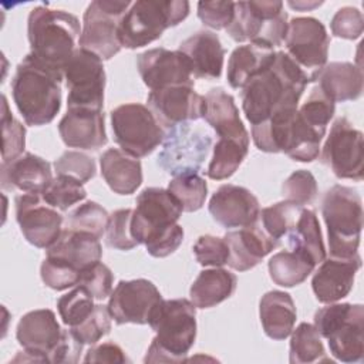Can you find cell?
<instances>
[{
  "instance_id": "5",
  "label": "cell",
  "mask_w": 364,
  "mask_h": 364,
  "mask_svg": "<svg viewBox=\"0 0 364 364\" xmlns=\"http://www.w3.org/2000/svg\"><path fill=\"white\" fill-rule=\"evenodd\" d=\"M148 324L156 336L154 337L144 361H183L196 338L195 304L188 299H162Z\"/></svg>"
},
{
  "instance_id": "45",
  "label": "cell",
  "mask_w": 364,
  "mask_h": 364,
  "mask_svg": "<svg viewBox=\"0 0 364 364\" xmlns=\"http://www.w3.org/2000/svg\"><path fill=\"white\" fill-rule=\"evenodd\" d=\"M1 164H7L18 158L26 146V128L9 111L6 95H1Z\"/></svg>"
},
{
  "instance_id": "26",
  "label": "cell",
  "mask_w": 364,
  "mask_h": 364,
  "mask_svg": "<svg viewBox=\"0 0 364 364\" xmlns=\"http://www.w3.org/2000/svg\"><path fill=\"white\" fill-rule=\"evenodd\" d=\"M178 50L186 57L195 78L216 80L220 77L225 48L215 33L200 30L183 40Z\"/></svg>"
},
{
  "instance_id": "41",
  "label": "cell",
  "mask_w": 364,
  "mask_h": 364,
  "mask_svg": "<svg viewBox=\"0 0 364 364\" xmlns=\"http://www.w3.org/2000/svg\"><path fill=\"white\" fill-rule=\"evenodd\" d=\"M336 102L331 101L318 85H316L307 100L297 108L301 119L318 135L324 136L327 125L334 115Z\"/></svg>"
},
{
  "instance_id": "39",
  "label": "cell",
  "mask_w": 364,
  "mask_h": 364,
  "mask_svg": "<svg viewBox=\"0 0 364 364\" xmlns=\"http://www.w3.org/2000/svg\"><path fill=\"white\" fill-rule=\"evenodd\" d=\"M301 209V205L289 200H282L270 205L260 210V226L270 237L282 245V240L294 226Z\"/></svg>"
},
{
  "instance_id": "2",
  "label": "cell",
  "mask_w": 364,
  "mask_h": 364,
  "mask_svg": "<svg viewBox=\"0 0 364 364\" xmlns=\"http://www.w3.org/2000/svg\"><path fill=\"white\" fill-rule=\"evenodd\" d=\"M182 208L168 189L145 188L136 196L132 210L131 233L138 245H145L154 257H166L183 240V229L178 225Z\"/></svg>"
},
{
  "instance_id": "57",
  "label": "cell",
  "mask_w": 364,
  "mask_h": 364,
  "mask_svg": "<svg viewBox=\"0 0 364 364\" xmlns=\"http://www.w3.org/2000/svg\"><path fill=\"white\" fill-rule=\"evenodd\" d=\"M290 7H293V9H296V10H300V11H306V10H311V9H314V7H318V6H321L323 4V1H313V3H306V1H289L287 3Z\"/></svg>"
},
{
  "instance_id": "7",
  "label": "cell",
  "mask_w": 364,
  "mask_h": 364,
  "mask_svg": "<svg viewBox=\"0 0 364 364\" xmlns=\"http://www.w3.org/2000/svg\"><path fill=\"white\" fill-rule=\"evenodd\" d=\"M321 213L327 226L330 257L355 256L363 229V203L357 191L344 185L331 186L323 196Z\"/></svg>"
},
{
  "instance_id": "27",
  "label": "cell",
  "mask_w": 364,
  "mask_h": 364,
  "mask_svg": "<svg viewBox=\"0 0 364 364\" xmlns=\"http://www.w3.org/2000/svg\"><path fill=\"white\" fill-rule=\"evenodd\" d=\"M53 181L51 165L41 156L26 152L1 164V188L23 193H41Z\"/></svg>"
},
{
  "instance_id": "21",
  "label": "cell",
  "mask_w": 364,
  "mask_h": 364,
  "mask_svg": "<svg viewBox=\"0 0 364 364\" xmlns=\"http://www.w3.org/2000/svg\"><path fill=\"white\" fill-rule=\"evenodd\" d=\"M64 330L50 309L26 313L16 330L18 344L30 355V361L50 363V357L63 338Z\"/></svg>"
},
{
  "instance_id": "24",
  "label": "cell",
  "mask_w": 364,
  "mask_h": 364,
  "mask_svg": "<svg viewBox=\"0 0 364 364\" xmlns=\"http://www.w3.org/2000/svg\"><path fill=\"white\" fill-rule=\"evenodd\" d=\"M361 267L357 253L350 259H324L311 279V287L320 303L330 304L344 299L353 289L355 273Z\"/></svg>"
},
{
  "instance_id": "50",
  "label": "cell",
  "mask_w": 364,
  "mask_h": 364,
  "mask_svg": "<svg viewBox=\"0 0 364 364\" xmlns=\"http://www.w3.org/2000/svg\"><path fill=\"white\" fill-rule=\"evenodd\" d=\"M57 175H68L78 179L81 183L88 182L95 176V162L91 156L80 151H65L54 162Z\"/></svg>"
},
{
  "instance_id": "20",
  "label": "cell",
  "mask_w": 364,
  "mask_h": 364,
  "mask_svg": "<svg viewBox=\"0 0 364 364\" xmlns=\"http://www.w3.org/2000/svg\"><path fill=\"white\" fill-rule=\"evenodd\" d=\"M138 73L144 84L151 90H161L172 85L193 87V75L186 57L179 51L166 48H151L136 58Z\"/></svg>"
},
{
  "instance_id": "36",
  "label": "cell",
  "mask_w": 364,
  "mask_h": 364,
  "mask_svg": "<svg viewBox=\"0 0 364 364\" xmlns=\"http://www.w3.org/2000/svg\"><path fill=\"white\" fill-rule=\"evenodd\" d=\"M267 267L270 279L277 286L294 287L313 273L316 264L300 252L283 250L270 257Z\"/></svg>"
},
{
  "instance_id": "34",
  "label": "cell",
  "mask_w": 364,
  "mask_h": 364,
  "mask_svg": "<svg viewBox=\"0 0 364 364\" xmlns=\"http://www.w3.org/2000/svg\"><path fill=\"white\" fill-rule=\"evenodd\" d=\"M274 54L273 48L250 43L236 47L228 61L226 78L229 85L235 90H242L253 75L272 63Z\"/></svg>"
},
{
  "instance_id": "1",
  "label": "cell",
  "mask_w": 364,
  "mask_h": 364,
  "mask_svg": "<svg viewBox=\"0 0 364 364\" xmlns=\"http://www.w3.org/2000/svg\"><path fill=\"white\" fill-rule=\"evenodd\" d=\"M307 80L284 51H276L272 63L242 88V108L252 125L286 109L297 108Z\"/></svg>"
},
{
  "instance_id": "14",
  "label": "cell",
  "mask_w": 364,
  "mask_h": 364,
  "mask_svg": "<svg viewBox=\"0 0 364 364\" xmlns=\"http://www.w3.org/2000/svg\"><path fill=\"white\" fill-rule=\"evenodd\" d=\"M212 146V136L189 122L178 124L165 134L158 165L169 175L198 173Z\"/></svg>"
},
{
  "instance_id": "43",
  "label": "cell",
  "mask_w": 364,
  "mask_h": 364,
  "mask_svg": "<svg viewBox=\"0 0 364 364\" xmlns=\"http://www.w3.org/2000/svg\"><path fill=\"white\" fill-rule=\"evenodd\" d=\"M108 219L109 215L101 205L88 200L68 213V216L65 218V229L87 232L97 237H101L107 230Z\"/></svg>"
},
{
  "instance_id": "12",
  "label": "cell",
  "mask_w": 364,
  "mask_h": 364,
  "mask_svg": "<svg viewBox=\"0 0 364 364\" xmlns=\"http://www.w3.org/2000/svg\"><path fill=\"white\" fill-rule=\"evenodd\" d=\"M132 3L124 0H94L88 4L78 46L101 60H109L121 50L118 27Z\"/></svg>"
},
{
  "instance_id": "13",
  "label": "cell",
  "mask_w": 364,
  "mask_h": 364,
  "mask_svg": "<svg viewBox=\"0 0 364 364\" xmlns=\"http://www.w3.org/2000/svg\"><path fill=\"white\" fill-rule=\"evenodd\" d=\"M286 54L301 70L307 82L317 81L327 64L330 37L324 24L314 17H294L287 26Z\"/></svg>"
},
{
  "instance_id": "40",
  "label": "cell",
  "mask_w": 364,
  "mask_h": 364,
  "mask_svg": "<svg viewBox=\"0 0 364 364\" xmlns=\"http://www.w3.org/2000/svg\"><path fill=\"white\" fill-rule=\"evenodd\" d=\"M168 191L178 200L182 212L199 210L208 196V185L198 173L175 176L169 182Z\"/></svg>"
},
{
  "instance_id": "42",
  "label": "cell",
  "mask_w": 364,
  "mask_h": 364,
  "mask_svg": "<svg viewBox=\"0 0 364 364\" xmlns=\"http://www.w3.org/2000/svg\"><path fill=\"white\" fill-rule=\"evenodd\" d=\"M43 199L57 210H67L87 196L84 183L68 175H57L41 192Z\"/></svg>"
},
{
  "instance_id": "51",
  "label": "cell",
  "mask_w": 364,
  "mask_h": 364,
  "mask_svg": "<svg viewBox=\"0 0 364 364\" xmlns=\"http://www.w3.org/2000/svg\"><path fill=\"white\" fill-rule=\"evenodd\" d=\"M193 255L199 264L220 267L228 264L229 247L223 237L202 235L193 245Z\"/></svg>"
},
{
  "instance_id": "48",
  "label": "cell",
  "mask_w": 364,
  "mask_h": 364,
  "mask_svg": "<svg viewBox=\"0 0 364 364\" xmlns=\"http://www.w3.org/2000/svg\"><path fill=\"white\" fill-rule=\"evenodd\" d=\"M134 209H118L109 215L107 230H105V242L109 247L118 250H131L138 242L134 239L131 233V218Z\"/></svg>"
},
{
  "instance_id": "8",
  "label": "cell",
  "mask_w": 364,
  "mask_h": 364,
  "mask_svg": "<svg viewBox=\"0 0 364 364\" xmlns=\"http://www.w3.org/2000/svg\"><path fill=\"white\" fill-rule=\"evenodd\" d=\"M185 0H139L129 6L119 21L121 46L135 50L158 40L162 33L178 26L189 14Z\"/></svg>"
},
{
  "instance_id": "4",
  "label": "cell",
  "mask_w": 364,
  "mask_h": 364,
  "mask_svg": "<svg viewBox=\"0 0 364 364\" xmlns=\"http://www.w3.org/2000/svg\"><path fill=\"white\" fill-rule=\"evenodd\" d=\"M30 54L43 65L63 74L81 36L78 18L60 9L34 7L27 18Z\"/></svg>"
},
{
  "instance_id": "28",
  "label": "cell",
  "mask_w": 364,
  "mask_h": 364,
  "mask_svg": "<svg viewBox=\"0 0 364 364\" xmlns=\"http://www.w3.org/2000/svg\"><path fill=\"white\" fill-rule=\"evenodd\" d=\"M202 118L213 128L219 138L235 139L249 145V132L240 119L235 98L223 88H212L205 95V109Z\"/></svg>"
},
{
  "instance_id": "38",
  "label": "cell",
  "mask_w": 364,
  "mask_h": 364,
  "mask_svg": "<svg viewBox=\"0 0 364 364\" xmlns=\"http://www.w3.org/2000/svg\"><path fill=\"white\" fill-rule=\"evenodd\" d=\"M247 151V144H242L235 139L219 138L213 146V155L206 169L208 178L213 181L230 178L246 158Z\"/></svg>"
},
{
  "instance_id": "18",
  "label": "cell",
  "mask_w": 364,
  "mask_h": 364,
  "mask_svg": "<svg viewBox=\"0 0 364 364\" xmlns=\"http://www.w3.org/2000/svg\"><path fill=\"white\" fill-rule=\"evenodd\" d=\"M161 301L162 296L152 282L121 280L109 294L108 311L117 324H148Z\"/></svg>"
},
{
  "instance_id": "52",
  "label": "cell",
  "mask_w": 364,
  "mask_h": 364,
  "mask_svg": "<svg viewBox=\"0 0 364 364\" xmlns=\"http://www.w3.org/2000/svg\"><path fill=\"white\" fill-rule=\"evenodd\" d=\"M112 282L114 276L109 267L97 262L81 272L78 286H82L95 300H104L112 291Z\"/></svg>"
},
{
  "instance_id": "49",
  "label": "cell",
  "mask_w": 364,
  "mask_h": 364,
  "mask_svg": "<svg viewBox=\"0 0 364 364\" xmlns=\"http://www.w3.org/2000/svg\"><path fill=\"white\" fill-rule=\"evenodd\" d=\"M40 276L47 287L60 291L77 286L80 282L81 272L73 269L71 266L60 260L46 256L40 266Z\"/></svg>"
},
{
  "instance_id": "23",
  "label": "cell",
  "mask_w": 364,
  "mask_h": 364,
  "mask_svg": "<svg viewBox=\"0 0 364 364\" xmlns=\"http://www.w3.org/2000/svg\"><path fill=\"white\" fill-rule=\"evenodd\" d=\"M63 142L70 148L97 151L107 144L104 112L88 108H67L58 124Z\"/></svg>"
},
{
  "instance_id": "56",
  "label": "cell",
  "mask_w": 364,
  "mask_h": 364,
  "mask_svg": "<svg viewBox=\"0 0 364 364\" xmlns=\"http://www.w3.org/2000/svg\"><path fill=\"white\" fill-rule=\"evenodd\" d=\"M129 358L125 355V351L115 343H102L91 347L85 357L84 363H127Z\"/></svg>"
},
{
  "instance_id": "44",
  "label": "cell",
  "mask_w": 364,
  "mask_h": 364,
  "mask_svg": "<svg viewBox=\"0 0 364 364\" xmlns=\"http://www.w3.org/2000/svg\"><path fill=\"white\" fill-rule=\"evenodd\" d=\"M94 300L95 299L78 284L71 291L63 294L57 300V310L63 323L70 327L78 326L94 310Z\"/></svg>"
},
{
  "instance_id": "33",
  "label": "cell",
  "mask_w": 364,
  "mask_h": 364,
  "mask_svg": "<svg viewBox=\"0 0 364 364\" xmlns=\"http://www.w3.org/2000/svg\"><path fill=\"white\" fill-rule=\"evenodd\" d=\"M236 276L226 269L202 270L191 286V301L198 309L213 307L229 299L236 290Z\"/></svg>"
},
{
  "instance_id": "6",
  "label": "cell",
  "mask_w": 364,
  "mask_h": 364,
  "mask_svg": "<svg viewBox=\"0 0 364 364\" xmlns=\"http://www.w3.org/2000/svg\"><path fill=\"white\" fill-rule=\"evenodd\" d=\"M252 138L262 152H283L293 161L311 162L318 158L323 139L299 115L297 108L272 115L269 119L252 125Z\"/></svg>"
},
{
  "instance_id": "37",
  "label": "cell",
  "mask_w": 364,
  "mask_h": 364,
  "mask_svg": "<svg viewBox=\"0 0 364 364\" xmlns=\"http://www.w3.org/2000/svg\"><path fill=\"white\" fill-rule=\"evenodd\" d=\"M290 336L289 361L291 364L330 361V358L326 355L321 337L313 324L300 323L296 328L291 330Z\"/></svg>"
},
{
  "instance_id": "9",
  "label": "cell",
  "mask_w": 364,
  "mask_h": 364,
  "mask_svg": "<svg viewBox=\"0 0 364 364\" xmlns=\"http://www.w3.org/2000/svg\"><path fill=\"white\" fill-rule=\"evenodd\" d=\"M314 327L328 341L330 353L343 363L364 358V306L330 303L314 314Z\"/></svg>"
},
{
  "instance_id": "31",
  "label": "cell",
  "mask_w": 364,
  "mask_h": 364,
  "mask_svg": "<svg viewBox=\"0 0 364 364\" xmlns=\"http://www.w3.org/2000/svg\"><path fill=\"white\" fill-rule=\"evenodd\" d=\"M318 87L334 102L353 101L363 94V70L347 61H334L323 67Z\"/></svg>"
},
{
  "instance_id": "54",
  "label": "cell",
  "mask_w": 364,
  "mask_h": 364,
  "mask_svg": "<svg viewBox=\"0 0 364 364\" xmlns=\"http://www.w3.org/2000/svg\"><path fill=\"white\" fill-rule=\"evenodd\" d=\"M235 14V1H199L198 17L213 30L228 28Z\"/></svg>"
},
{
  "instance_id": "22",
  "label": "cell",
  "mask_w": 364,
  "mask_h": 364,
  "mask_svg": "<svg viewBox=\"0 0 364 364\" xmlns=\"http://www.w3.org/2000/svg\"><path fill=\"white\" fill-rule=\"evenodd\" d=\"M208 208L213 220L226 229L255 225L260 215L257 198L247 188L232 183L219 186Z\"/></svg>"
},
{
  "instance_id": "47",
  "label": "cell",
  "mask_w": 364,
  "mask_h": 364,
  "mask_svg": "<svg viewBox=\"0 0 364 364\" xmlns=\"http://www.w3.org/2000/svg\"><path fill=\"white\" fill-rule=\"evenodd\" d=\"M111 314L108 306L95 304L91 314L75 327H70L82 344H97L111 331Z\"/></svg>"
},
{
  "instance_id": "53",
  "label": "cell",
  "mask_w": 364,
  "mask_h": 364,
  "mask_svg": "<svg viewBox=\"0 0 364 364\" xmlns=\"http://www.w3.org/2000/svg\"><path fill=\"white\" fill-rule=\"evenodd\" d=\"M331 33L338 38L355 40L363 34L364 18L358 9L346 6L336 11L330 23Z\"/></svg>"
},
{
  "instance_id": "55",
  "label": "cell",
  "mask_w": 364,
  "mask_h": 364,
  "mask_svg": "<svg viewBox=\"0 0 364 364\" xmlns=\"http://www.w3.org/2000/svg\"><path fill=\"white\" fill-rule=\"evenodd\" d=\"M82 343L78 340V337L73 333V330H64L63 338L60 344L55 347L50 357V363L57 364H73L80 360L81 351H82Z\"/></svg>"
},
{
  "instance_id": "10",
  "label": "cell",
  "mask_w": 364,
  "mask_h": 364,
  "mask_svg": "<svg viewBox=\"0 0 364 364\" xmlns=\"http://www.w3.org/2000/svg\"><path fill=\"white\" fill-rule=\"evenodd\" d=\"M287 13L282 1H237L235 14L228 26V34L237 43L274 48L280 46L287 33Z\"/></svg>"
},
{
  "instance_id": "25",
  "label": "cell",
  "mask_w": 364,
  "mask_h": 364,
  "mask_svg": "<svg viewBox=\"0 0 364 364\" xmlns=\"http://www.w3.org/2000/svg\"><path fill=\"white\" fill-rule=\"evenodd\" d=\"M223 239L229 247L228 264L237 272L253 269L264 256L280 246L257 223L239 228L237 230H229Z\"/></svg>"
},
{
  "instance_id": "19",
  "label": "cell",
  "mask_w": 364,
  "mask_h": 364,
  "mask_svg": "<svg viewBox=\"0 0 364 364\" xmlns=\"http://www.w3.org/2000/svg\"><path fill=\"white\" fill-rule=\"evenodd\" d=\"M146 102L159 125L165 128L196 121L203 117L205 109V97L191 85H172L151 91Z\"/></svg>"
},
{
  "instance_id": "35",
  "label": "cell",
  "mask_w": 364,
  "mask_h": 364,
  "mask_svg": "<svg viewBox=\"0 0 364 364\" xmlns=\"http://www.w3.org/2000/svg\"><path fill=\"white\" fill-rule=\"evenodd\" d=\"M286 240L290 250L303 253L316 266L326 259V247L323 243L320 223L316 212L309 208L303 206L294 226L286 235Z\"/></svg>"
},
{
  "instance_id": "11",
  "label": "cell",
  "mask_w": 364,
  "mask_h": 364,
  "mask_svg": "<svg viewBox=\"0 0 364 364\" xmlns=\"http://www.w3.org/2000/svg\"><path fill=\"white\" fill-rule=\"evenodd\" d=\"M114 141L121 151L142 158L164 142L165 132L152 111L138 102L122 104L111 111Z\"/></svg>"
},
{
  "instance_id": "29",
  "label": "cell",
  "mask_w": 364,
  "mask_h": 364,
  "mask_svg": "<svg viewBox=\"0 0 364 364\" xmlns=\"http://www.w3.org/2000/svg\"><path fill=\"white\" fill-rule=\"evenodd\" d=\"M46 256L82 272L101 260L102 247L100 237L91 233L63 229L60 237L46 249Z\"/></svg>"
},
{
  "instance_id": "32",
  "label": "cell",
  "mask_w": 364,
  "mask_h": 364,
  "mask_svg": "<svg viewBox=\"0 0 364 364\" xmlns=\"http://www.w3.org/2000/svg\"><path fill=\"white\" fill-rule=\"evenodd\" d=\"M259 316L263 331L272 340H284L290 336L297 311L291 296L282 290H272L262 296Z\"/></svg>"
},
{
  "instance_id": "16",
  "label": "cell",
  "mask_w": 364,
  "mask_h": 364,
  "mask_svg": "<svg viewBox=\"0 0 364 364\" xmlns=\"http://www.w3.org/2000/svg\"><path fill=\"white\" fill-rule=\"evenodd\" d=\"M321 162L340 179L361 181L364 175L363 132L346 118H337L321 149Z\"/></svg>"
},
{
  "instance_id": "3",
  "label": "cell",
  "mask_w": 364,
  "mask_h": 364,
  "mask_svg": "<svg viewBox=\"0 0 364 364\" xmlns=\"http://www.w3.org/2000/svg\"><path fill=\"white\" fill-rule=\"evenodd\" d=\"M63 74L43 65L27 54L17 65L11 80L14 104L27 125L50 124L61 108Z\"/></svg>"
},
{
  "instance_id": "15",
  "label": "cell",
  "mask_w": 364,
  "mask_h": 364,
  "mask_svg": "<svg viewBox=\"0 0 364 364\" xmlns=\"http://www.w3.org/2000/svg\"><path fill=\"white\" fill-rule=\"evenodd\" d=\"M68 90L67 108L102 111L105 70L102 60L82 48H77L63 68Z\"/></svg>"
},
{
  "instance_id": "17",
  "label": "cell",
  "mask_w": 364,
  "mask_h": 364,
  "mask_svg": "<svg viewBox=\"0 0 364 364\" xmlns=\"http://www.w3.org/2000/svg\"><path fill=\"white\" fill-rule=\"evenodd\" d=\"M16 220L26 240L36 247L47 249L63 232V216L50 206L41 193L16 196Z\"/></svg>"
},
{
  "instance_id": "30",
  "label": "cell",
  "mask_w": 364,
  "mask_h": 364,
  "mask_svg": "<svg viewBox=\"0 0 364 364\" xmlns=\"http://www.w3.org/2000/svg\"><path fill=\"white\" fill-rule=\"evenodd\" d=\"M102 178L114 193L131 195L142 183V165L138 158L109 148L100 156Z\"/></svg>"
},
{
  "instance_id": "46",
  "label": "cell",
  "mask_w": 364,
  "mask_h": 364,
  "mask_svg": "<svg viewBox=\"0 0 364 364\" xmlns=\"http://www.w3.org/2000/svg\"><path fill=\"white\" fill-rule=\"evenodd\" d=\"M282 193L284 200L297 203V205H310L318 193V186L316 178L310 171L299 169L294 171L291 175L282 185Z\"/></svg>"
}]
</instances>
